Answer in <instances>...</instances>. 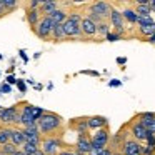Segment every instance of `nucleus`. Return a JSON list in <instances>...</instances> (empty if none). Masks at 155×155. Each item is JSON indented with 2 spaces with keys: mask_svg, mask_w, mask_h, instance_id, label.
I'll return each mask as SVG.
<instances>
[{
  "mask_svg": "<svg viewBox=\"0 0 155 155\" xmlns=\"http://www.w3.org/2000/svg\"><path fill=\"white\" fill-rule=\"evenodd\" d=\"M14 155H25V153H24V152H22V150H17V152H15Z\"/></svg>",
  "mask_w": 155,
  "mask_h": 155,
  "instance_id": "43",
  "label": "nucleus"
},
{
  "mask_svg": "<svg viewBox=\"0 0 155 155\" xmlns=\"http://www.w3.org/2000/svg\"><path fill=\"white\" fill-rule=\"evenodd\" d=\"M80 28H82V35H85V37H94V35H97V25L88 17H82Z\"/></svg>",
  "mask_w": 155,
  "mask_h": 155,
  "instance_id": "13",
  "label": "nucleus"
},
{
  "mask_svg": "<svg viewBox=\"0 0 155 155\" xmlns=\"http://www.w3.org/2000/svg\"><path fill=\"white\" fill-rule=\"evenodd\" d=\"M87 127L88 130H100V128L107 127V118L102 115H95V117H87Z\"/></svg>",
  "mask_w": 155,
  "mask_h": 155,
  "instance_id": "15",
  "label": "nucleus"
},
{
  "mask_svg": "<svg viewBox=\"0 0 155 155\" xmlns=\"http://www.w3.org/2000/svg\"><path fill=\"white\" fill-rule=\"evenodd\" d=\"M98 155H112V150H110V148H104Z\"/></svg>",
  "mask_w": 155,
  "mask_h": 155,
  "instance_id": "38",
  "label": "nucleus"
},
{
  "mask_svg": "<svg viewBox=\"0 0 155 155\" xmlns=\"http://www.w3.org/2000/svg\"><path fill=\"white\" fill-rule=\"evenodd\" d=\"M17 150H18V148L15 147L14 143H10V142H8V143H5V145H2V147H0V155H14Z\"/></svg>",
  "mask_w": 155,
  "mask_h": 155,
  "instance_id": "25",
  "label": "nucleus"
},
{
  "mask_svg": "<svg viewBox=\"0 0 155 155\" xmlns=\"http://www.w3.org/2000/svg\"><path fill=\"white\" fill-rule=\"evenodd\" d=\"M44 108H40V107H34V105H32V117H34V120L35 122H38V118L42 117V115H44Z\"/></svg>",
  "mask_w": 155,
  "mask_h": 155,
  "instance_id": "31",
  "label": "nucleus"
},
{
  "mask_svg": "<svg viewBox=\"0 0 155 155\" xmlns=\"http://www.w3.org/2000/svg\"><path fill=\"white\" fill-rule=\"evenodd\" d=\"M70 128L75 130L78 135L80 134H87L88 132V127H87V117H82V118H72L70 120Z\"/></svg>",
  "mask_w": 155,
  "mask_h": 155,
  "instance_id": "16",
  "label": "nucleus"
},
{
  "mask_svg": "<svg viewBox=\"0 0 155 155\" xmlns=\"http://www.w3.org/2000/svg\"><path fill=\"white\" fill-rule=\"evenodd\" d=\"M50 40H54V42H64V40H67L65 32H64V27H62V25H55V27H54V32H52V38H50Z\"/></svg>",
  "mask_w": 155,
  "mask_h": 155,
  "instance_id": "22",
  "label": "nucleus"
},
{
  "mask_svg": "<svg viewBox=\"0 0 155 155\" xmlns=\"http://www.w3.org/2000/svg\"><path fill=\"white\" fill-rule=\"evenodd\" d=\"M124 153L125 155H142V145L137 140L128 138L124 143Z\"/></svg>",
  "mask_w": 155,
  "mask_h": 155,
  "instance_id": "14",
  "label": "nucleus"
},
{
  "mask_svg": "<svg viewBox=\"0 0 155 155\" xmlns=\"http://www.w3.org/2000/svg\"><path fill=\"white\" fill-rule=\"evenodd\" d=\"M122 17H124L127 22H130V24H137L138 15L135 14V10H134V8H127V10H124V12H122Z\"/></svg>",
  "mask_w": 155,
  "mask_h": 155,
  "instance_id": "24",
  "label": "nucleus"
},
{
  "mask_svg": "<svg viewBox=\"0 0 155 155\" xmlns=\"http://www.w3.org/2000/svg\"><path fill=\"white\" fill-rule=\"evenodd\" d=\"M54 27H55V24L52 22L50 17H42L34 32H35V35H37L38 38H42V40H50Z\"/></svg>",
  "mask_w": 155,
  "mask_h": 155,
  "instance_id": "4",
  "label": "nucleus"
},
{
  "mask_svg": "<svg viewBox=\"0 0 155 155\" xmlns=\"http://www.w3.org/2000/svg\"><path fill=\"white\" fill-rule=\"evenodd\" d=\"M2 2H4V7H5V10L8 12V14H10V12H14L15 8H17V0H2Z\"/></svg>",
  "mask_w": 155,
  "mask_h": 155,
  "instance_id": "30",
  "label": "nucleus"
},
{
  "mask_svg": "<svg viewBox=\"0 0 155 155\" xmlns=\"http://www.w3.org/2000/svg\"><path fill=\"white\" fill-rule=\"evenodd\" d=\"M110 22H112V27L115 28V34L122 37V34H124V17H122V12L112 8V12H110Z\"/></svg>",
  "mask_w": 155,
  "mask_h": 155,
  "instance_id": "12",
  "label": "nucleus"
},
{
  "mask_svg": "<svg viewBox=\"0 0 155 155\" xmlns=\"http://www.w3.org/2000/svg\"><path fill=\"white\" fill-rule=\"evenodd\" d=\"M20 125H22V128L37 125V122H35L34 117H32V105L30 104H22V108H20Z\"/></svg>",
  "mask_w": 155,
  "mask_h": 155,
  "instance_id": "9",
  "label": "nucleus"
},
{
  "mask_svg": "<svg viewBox=\"0 0 155 155\" xmlns=\"http://www.w3.org/2000/svg\"><path fill=\"white\" fill-rule=\"evenodd\" d=\"M152 153H153L152 147H142V155H152Z\"/></svg>",
  "mask_w": 155,
  "mask_h": 155,
  "instance_id": "33",
  "label": "nucleus"
},
{
  "mask_svg": "<svg viewBox=\"0 0 155 155\" xmlns=\"http://www.w3.org/2000/svg\"><path fill=\"white\" fill-rule=\"evenodd\" d=\"M57 8H58L57 2H54V0H44L42 5H40V8H38V12H40L42 17H50Z\"/></svg>",
  "mask_w": 155,
  "mask_h": 155,
  "instance_id": "17",
  "label": "nucleus"
},
{
  "mask_svg": "<svg viewBox=\"0 0 155 155\" xmlns=\"http://www.w3.org/2000/svg\"><path fill=\"white\" fill-rule=\"evenodd\" d=\"M132 135H134V140H147L148 132L145 130V127L140 124V122H134L132 124Z\"/></svg>",
  "mask_w": 155,
  "mask_h": 155,
  "instance_id": "18",
  "label": "nucleus"
},
{
  "mask_svg": "<svg viewBox=\"0 0 155 155\" xmlns=\"http://www.w3.org/2000/svg\"><path fill=\"white\" fill-rule=\"evenodd\" d=\"M38 148H40V147H37V145H34V143H28V142H25V143L22 145L20 150L24 152L25 155H30V153H34V152H37Z\"/></svg>",
  "mask_w": 155,
  "mask_h": 155,
  "instance_id": "29",
  "label": "nucleus"
},
{
  "mask_svg": "<svg viewBox=\"0 0 155 155\" xmlns=\"http://www.w3.org/2000/svg\"><path fill=\"white\" fill-rule=\"evenodd\" d=\"M105 38H107V40H110V42H115V40H118V38H120V35H117V34H108Z\"/></svg>",
  "mask_w": 155,
  "mask_h": 155,
  "instance_id": "34",
  "label": "nucleus"
},
{
  "mask_svg": "<svg viewBox=\"0 0 155 155\" xmlns=\"http://www.w3.org/2000/svg\"><path fill=\"white\" fill-rule=\"evenodd\" d=\"M7 82H8V84H15L17 80H15V77H12V75H8V77H7Z\"/></svg>",
  "mask_w": 155,
  "mask_h": 155,
  "instance_id": "40",
  "label": "nucleus"
},
{
  "mask_svg": "<svg viewBox=\"0 0 155 155\" xmlns=\"http://www.w3.org/2000/svg\"><path fill=\"white\" fill-rule=\"evenodd\" d=\"M10 143H14L15 147H22V145L25 143L24 134H22V128L10 127Z\"/></svg>",
  "mask_w": 155,
  "mask_h": 155,
  "instance_id": "19",
  "label": "nucleus"
},
{
  "mask_svg": "<svg viewBox=\"0 0 155 155\" xmlns=\"http://www.w3.org/2000/svg\"><path fill=\"white\" fill-rule=\"evenodd\" d=\"M108 34H110V25H108L107 22H100V24H97V35H100V37H107Z\"/></svg>",
  "mask_w": 155,
  "mask_h": 155,
  "instance_id": "26",
  "label": "nucleus"
},
{
  "mask_svg": "<svg viewBox=\"0 0 155 155\" xmlns=\"http://www.w3.org/2000/svg\"><path fill=\"white\" fill-rule=\"evenodd\" d=\"M80 22H82V15L78 12H70L67 17V20L64 22V32L67 38H78L82 35V28H80Z\"/></svg>",
  "mask_w": 155,
  "mask_h": 155,
  "instance_id": "2",
  "label": "nucleus"
},
{
  "mask_svg": "<svg viewBox=\"0 0 155 155\" xmlns=\"http://www.w3.org/2000/svg\"><path fill=\"white\" fill-rule=\"evenodd\" d=\"M20 108H22V104L14 105V107L0 108V127L20 125Z\"/></svg>",
  "mask_w": 155,
  "mask_h": 155,
  "instance_id": "3",
  "label": "nucleus"
},
{
  "mask_svg": "<svg viewBox=\"0 0 155 155\" xmlns=\"http://www.w3.org/2000/svg\"><path fill=\"white\" fill-rule=\"evenodd\" d=\"M135 14H137L138 17H150L152 10H150L148 5H137V7H135Z\"/></svg>",
  "mask_w": 155,
  "mask_h": 155,
  "instance_id": "27",
  "label": "nucleus"
},
{
  "mask_svg": "<svg viewBox=\"0 0 155 155\" xmlns=\"http://www.w3.org/2000/svg\"><path fill=\"white\" fill-rule=\"evenodd\" d=\"M88 12L94 15H97L98 18H102L104 22H107V18H110V12H112V5L107 2H95L88 7Z\"/></svg>",
  "mask_w": 155,
  "mask_h": 155,
  "instance_id": "6",
  "label": "nucleus"
},
{
  "mask_svg": "<svg viewBox=\"0 0 155 155\" xmlns=\"http://www.w3.org/2000/svg\"><path fill=\"white\" fill-rule=\"evenodd\" d=\"M0 92H2V94H8V92H10V85H2V87H0Z\"/></svg>",
  "mask_w": 155,
  "mask_h": 155,
  "instance_id": "36",
  "label": "nucleus"
},
{
  "mask_svg": "<svg viewBox=\"0 0 155 155\" xmlns=\"http://www.w3.org/2000/svg\"><path fill=\"white\" fill-rule=\"evenodd\" d=\"M138 122L145 127V130L148 132L150 135H155V114H140L138 115Z\"/></svg>",
  "mask_w": 155,
  "mask_h": 155,
  "instance_id": "11",
  "label": "nucleus"
},
{
  "mask_svg": "<svg viewBox=\"0 0 155 155\" xmlns=\"http://www.w3.org/2000/svg\"><path fill=\"white\" fill-rule=\"evenodd\" d=\"M22 134H24L25 142L34 143V145H37V147H40V145H42V135H40V132H38L37 125H34V127H27V128H22Z\"/></svg>",
  "mask_w": 155,
  "mask_h": 155,
  "instance_id": "8",
  "label": "nucleus"
},
{
  "mask_svg": "<svg viewBox=\"0 0 155 155\" xmlns=\"http://www.w3.org/2000/svg\"><path fill=\"white\" fill-rule=\"evenodd\" d=\"M25 17H27V22H28V25L32 27V30H35V27L38 25L42 15H40V12H38V8H28L27 14H25Z\"/></svg>",
  "mask_w": 155,
  "mask_h": 155,
  "instance_id": "20",
  "label": "nucleus"
},
{
  "mask_svg": "<svg viewBox=\"0 0 155 155\" xmlns=\"http://www.w3.org/2000/svg\"><path fill=\"white\" fill-rule=\"evenodd\" d=\"M10 142V127H0V147Z\"/></svg>",
  "mask_w": 155,
  "mask_h": 155,
  "instance_id": "23",
  "label": "nucleus"
},
{
  "mask_svg": "<svg viewBox=\"0 0 155 155\" xmlns=\"http://www.w3.org/2000/svg\"><path fill=\"white\" fill-rule=\"evenodd\" d=\"M108 138H110L108 128L107 127L100 128V130H97L94 134V137H92V147H97V148H102V150H104L108 143Z\"/></svg>",
  "mask_w": 155,
  "mask_h": 155,
  "instance_id": "7",
  "label": "nucleus"
},
{
  "mask_svg": "<svg viewBox=\"0 0 155 155\" xmlns=\"http://www.w3.org/2000/svg\"><path fill=\"white\" fill-rule=\"evenodd\" d=\"M140 28V34L145 35V37H152V35L155 34V22L150 25H143V27H138Z\"/></svg>",
  "mask_w": 155,
  "mask_h": 155,
  "instance_id": "28",
  "label": "nucleus"
},
{
  "mask_svg": "<svg viewBox=\"0 0 155 155\" xmlns=\"http://www.w3.org/2000/svg\"><path fill=\"white\" fill-rule=\"evenodd\" d=\"M30 155H44V152H42V150H40V148H38V150H37V152H34V153H30Z\"/></svg>",
  "mask_w": 155,
  "mask_h": 155,
  "instance_id": "42",
  "label": "nucleus"
},
{
  "mask_svg": "<svg viewBox=\"0 0 155 155\" xmlns=\"http://www.w3.org/2000/svg\"><path fill=\"white\" fill-rule=\"evenodd\" d=\"M148 42H155V34H153V35H152V37H150V40H148Z\"/></svg>",
  "mask_w": 155,
  "mask_h": 155,
  "instance_id": "44",
  "label": "nucleus"
},
{
  "mask_svg": "<svg viewBox=\"0 0 155 155\" xmlns=\"http://www.w3.org/2000/svg\"><path fill=\"white\" fill-rule=\"evenodd\" d=\"M58 155H77L75 152H70V150H64V152H58Z\"/></svg>",
  "mask_w": 155,
  "mask_h": 155,
  "instance_id": "39",
  "label": "nucleus"
},
{
  "mask_svg": "<svg viewBox=\"0 0 155 155\" xmlns=\"http://www.w3.org/2000/svg\"><path fill=\"white\" fill-rule=\"evenodd\" d=\"M67 17H68V12L65 10V8H60V7H58L57 10L50 15L52 22H54L55 25H64V22L67 20Z\"/></svg>",
  "mask_w": 155,
  "mask_h": 155,
  "instance_id": "21",
  "label": "nucleus"
},
{
  "mask_svg": "<svg viewBox=\"0 0 155 155\" xmlns=\"http://www.w3.org/2000/svg\"><path fill=\"white\" fill-rule=\"evenodd\" d=\"M112 155H122V153H117V152H112Z\"/></svg>",
  "mask_w": 155,
  "mask_h": 155,
  "instance_id": "45",
  "label": "nucleus"
},
{
  "mask_svg": "<svg viewBox=\"0 0 155 155\" xmlns=\"http://www.w3.org/2000/svg\"><path fill=\"white\" fill-rule=\"evenodd\" d=\"M77 150H75V153L77 155H88V152H90V147H92V138L88 137V134H80L77 138Z\"/></svg>",
  "mask_w": 155,
  "mask_h": 155,
  "instance_id": "10",
  "label": "nucleus"
},
{
  "mask_svg": "<svg viewBox=\"0 0 155 155\" xmlns=\"http://www.w3.org/2000/svg\"><path fill=\"white\" fill-rule=\"evenodd\" d=\"M17 85H18V90H20V92H25V90H27V87H25L24 82H17Z\"/></svg>",
  "mask_w": 155,
  "mask_h": 155,
  "instance_id": "37",
  "label": "nucleus"
},
{
  "mask_svg": "<svg viewBox=\"0 0 155 155\" xmlns=\"http://www.w3.org/2000/svg\"><path fill=\"white\" fill-rule=\"evenodd\" d=\"M137 24L140 25V27H143V25H150V24H153V18L152 17H138Z\"/></svg>",
  "mask_w": 155,
  "mask_h": 155,
  "instance_id": "32",
  "label": "nucleus"
},
{
  "mask_svg": "<svg viewBox=\"0 0 155 155\" xmlns=\"http://www.w3.org/2000/svg\"><path fill=\"white\" fill-rule=\"evenodd\" d=\"M110 85H112V87H117V85H120V82H118V80H114V82H110Z\"/></svg>",
  "mask_w": 155,
  "mask_h": 155,
  "instance_id": "41",
  "label": "nucleus"
},
{
  "mask_svg": "<svg viewBox=\"0 0 155 155\" xmlns=\"http://www.w3.org/2000/svg\"><path fill=\"white\" fill-rule=\"evenodd\" d=\"M37 127H38V132H40L42 137H55V138H60V134L62 132V117L54 112H44L40 118L37 122Z\"/></svg>",
  "mask_w": 155,
  "mask_h": 155,
  "instance_id": "1",
  "label": "nucleus"
},
{
  "mask_svg": "<svg viewBox=\"0 0 155 155\" xmlns=\"http://www.w3.org/2000/svg\"><path fill=\"white\" fill-rule=\"evenodd\" d=\"M7 14H8V12L5 10V7H4V2L0 0V18H2V17H5Z\"/></svg>",
  "mask_w": 155,
  "mask_h": 155,
  "instance_id": "35",
  "label": "nucleus"
},
{
  "mask_svg": "<svg viewBox=\"0 0 155 155\" xmlns=\"http://www.w3.org/2000/svg\"><path fill=\"white\" fill-rule=\"evenodd\" d=\"M62 140L55 137H42V145L40 150L44 152V155H58V150L62 147Z\"/></svg>",
  "mask_w": 155,
  "mask_h": 155,
  "instance_id": "5",
  "label": "nucleus"
}]
</instances>
